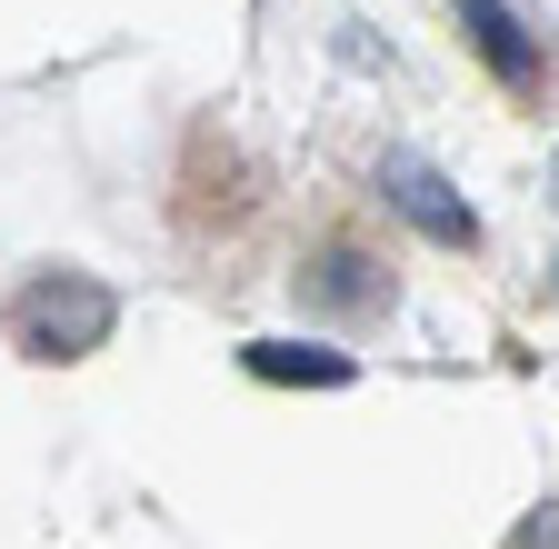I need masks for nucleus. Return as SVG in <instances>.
Instances as JSON below:
<instances>
[{"instance_id":"obj_4","label":"nucleus","mask_w":559,"mask_h":549,"mask_svg":"<svg viewBox=\"0 0 559 549\" xmlns=\"http://www.w3.org/2000/svg\"><path fill=\"white\" fill-rule=\"evenodd\" d=\"M460 31H469V50H479L510 91H539V50L520 40V21L500 11V0H460Z\"/></svg>"},{"instance_id":"obj_3","label":"nucleus","mask_w":559,"mask_h":549,"mask_svg":"<svg viewBox=\"0 0 559 549\" xmlns=\"http://www.w3.org/2000/svg\"><path fill=\"white\" fill-rule=\"evenodd\" d=\"M380 200H390L400 220H419L440 250H469V240H479L469 200H450V180H440L430 160H409V151H390V160H380Z\"/></svg>"},{"instance_id":"obj_1","label":"nucleus","mask_w":559,"mask_h":549,"mask_svg":"<svg viewBox=\"0 0 559 549\" xmlns=\"http://www.w3.org/2000/svg\"><path fill=\"white\" fill-rule=\"evenodd\" d=\"M110 320H120V300L100 281H81V270H40V281L11 300V330H21L31 360H81V350H100Z\"/></svg>"},{"instance_id":"obj_5","label":"nucleus","mask_w":559,"mask_h":549,"mask_svg":"<svg viewBox=\"0 0 559 549\" xmlns=\"http://www.w3.org/2000/svg\"><path fill=\"white\" fill-rule=\"evenodd\" d=\"M240 360H250L260 380H310V390H340V380H349L340 350H300V339H250Z\"/></svg>"},{"instance_id":"obj_2","label":"nucleus","mask_w":559,"mask_h":549,"mask_svg":"<svg viewBox=\"0 0 559 549\" xmlns=\"http://www.w3.org/2000/svg\"><path fill=\"white\" fill-rule=\"evenodd\" d=\"M300 300L310 310H340V320H370V310H390V270L360 240H320L300 260Z\"/></svg>"}]
</instances>
